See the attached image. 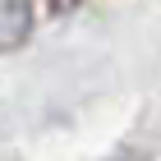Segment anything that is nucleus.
I'll use <instances>...</instances> for the list:
<instances>
[{"label":"nucleus","mask_w":161,"mask_h":161,"mask_svg":"<svg viewBox=\"0 0 161 161\" xmlns=\"http://www.w3.org/2000/svg\"><path fill=\"white\" fill-rule=\"evenodd\" d=\"M32 32V0H0V55Z\"/></svg>","instance_id":"1"},{"label":"nucleus","mask_w":161,"mask_h":161,"mask_svg":"<svg viewBox=\"0 0 161 161\" xmlns=\"http://www.w3.org/2000/svg\"><path fill=\"white\" fill-rule=\"evenodd\" d=\"M55 5H69V0H55Z\"/></svg>","instance_id":"2"},{"label":"nucleus","mask_w":161,"mask_h":161,"mask_svg":"<svg viewBox=\"0 0 161 161\" xmlns=\"http://www.w3.org/2000/svg\"><path fill=\"white\" fill-rule=\"evenodd\" d=\"M129 161H138V157H129Z\"/></svg>","instance_id":"3"}]
</instances>
